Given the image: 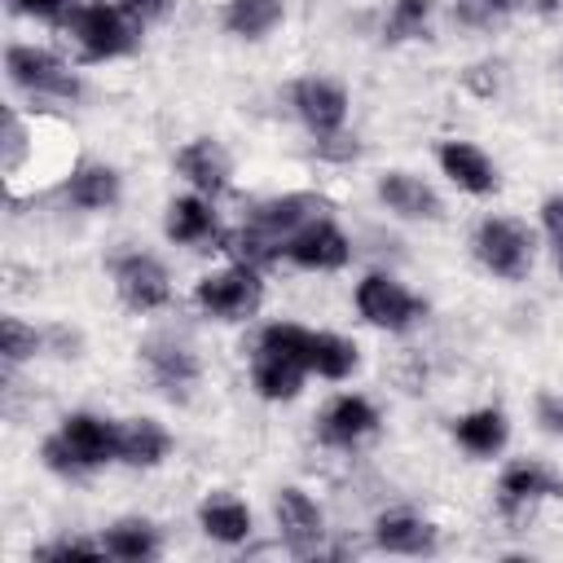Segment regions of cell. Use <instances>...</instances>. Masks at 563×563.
Here are the masks:
<instances>
[{
    "mask_svg": "<svg viewBox=\"0 0 563 563\" xmlns=\"http://www.w3.org/2000/svg\"><path fill=\"white\" fill-rule=\"evenodd\" d=\"M114 427L119 422H106L97 413H70V418H62V431L44 440L40 457L57 475H84L92 466L119 462L114 457Z\"/></svg>",
    "mask_w": 563,
    "mask_h": 563,
    "instance_id": "obj_1",
    "label": "cell"
},
{
    "mask_svg": "<svg viewBox=\"0 0 563 563\" xmlns=\"http://www.w3.org/2000/svg\"><path fill=\"white\" fill-rule=\"evenodd\" d=\"M62 22L88 62L132 53L136 35H141V22L132 13H123V4H70V13Z\"/></svg>",
    "mask_w": 563,
    "mask_h": 563,
    "instance_id": "obj_2",
    "label": "cell"
},
{
    "mask_svg": "<svg viewBox=\"0 0 563 563\" xmlns=\"http://www.w3.org/2000/svg\"><path fill=\"white\" fill-rule=\"evenodd\" d=\"M475 255H479V264L488 273H497L506 282H519L532 268V233L519 220L488 216L475 229Z\"/></svg>",
    "mask_w": 563,
    "mask_h": 563,
    "instance_id": "obj_3",
    "label": "cell"
},
{
    "mask_svg": "<svg viewBox=\"0 0 563 563\" xmlns=\"http://www.w3.org/2000/svg\"><path fill=\"white\" fill-rule=\"evenodd\" d=\"M194 299L216 321H246L260 308V277H255V268L233 264L224 273H207L194 286Z\"/></svg>",
    "mask_w": 563,
    "mask_h": 563,
    "instance_id": "obj_4",
    "label": "cell"
},
{
    "mask_svg": "<svg viewBox=\"0 0 563 563\" xmlns=\"http://www.w3.org/2000/svg\"><path fill=\"white\" fill-rule=\"evenodd\" d=\"M4 70L18 88L35 92V97H75L79 92V79L66 70V62H57L53 53L44 48H31V44H13L9 57H4Z\"/></svg>",
    "mask_w": 563,
    "mask_h": 563,
    "instance_id": "obj_5",
    "label": "cell"
},
{
    "mask_svg": "<svg viewBox=\"0 0 563 563\" xmlns=\"http://www.w3.org/2000/svg\"><path fill=\"white\" fill-rule=\"evenodd\" d=\"M356 308L369 325H383V330H409L418 317H422V299H413L396 277L387 273H369L361 286H356Z\"/></svg>",
    "mask_w": 563,
    "mask_h": 563,
    "instance_id": "obj_6",
    "label": "cell"
},
{
    "mask_svg": "<svg viewBox=\"0 0 563 563\" xmlns=\"http://www.w3.org/2000/svg\"><path fill=\"white\" fill-rule=\"evenodd\" d=\"M282 255H286L290 264H299V268L325 273V268H343L347 255H352V246H347V238L339 233V224H334L330 216H321V220L303 224L299 233H290Z\"/></svg>",
    "mask_w": 563,
    "mask_h": 563,
    "instance_id": "obj_7",
    "label": "cell"
},
{
    "mask_svg": "<svg viewBox=\"0 0 563 563\" xmlns=\"http://www.w3.org/2000/svg\"><path fill=\"white\" fill-rule=\"evenodd\" d=\"M114 286H119V299L136 312H154L167 303L172 286H167V268L154 260V255H123L114 264Z\"/></svg>",
    "mask_w": 563,
    "mask_h": 563,
    "instance_id": "obj_8",
    "label": "cell"
},
{
    "mask_svg": "<svg viewBox=\"0 0 563 563\" xmlns=\"http://www.w3.org/2000/svg\"><path fill=\"white\" fill-rule=\"evenodd\" d=\"M545 497H563V479L541 462H515L497 479V501L506 515H523Z\"/></svg>",
    "mask_w": 563,
    "mask_h": 563,
    "instance_id": "obj_9",
    "label": "cell"
},
{
    "mask_svg": "<svg viewBox=\"0 0 563 563\" xmlns=\"http://www.w3.org/2000/svg\"><path fill=\"white\" fill-rule=\"evenodd\" d=\"M325 211H330V202H325V198H317V194H282V198L260 202V207L251 211V224H255V229H264V233H273V238L282 242V251H286V238H290V233H299L303 224L321 220Z\"/></svg>",
    "mask_w": 563,
    "mask_h": 563,
    "instance_id": "obj_10",
    "label": "cell"
},
{
    "mask_svg": "<svg viewBox=\"0 0 563 563\" xmlns=\"http://www.w3.org/2000/svg\"><path fill=\"white\" fill-rule=\"evenodd\" d=\"M290 101H295L299 119H303L317 136L339 132L343 119H347V92H343L339 84H330V79H317V75H312V79H299L295 92H290Z\"/></svg>",
    "mask_w": 563,
    "mask_h": 563,
    "instance_id": "obj_11",
    "label": "cell"
},
{
    "mask_svg": "<svg viewBox=\"0 0 563 563\" xmlns=\"http://www.w3.org/2000/svg\"><path fill=\"white\" fill-rule=\"evenodd\" d=\"M273 510H277V528L295 554H312L321 545V510L303 488H282Z\"/></svg>",
    "mask_w": 563,
    "mask_h": 563,
    "instance_id": "obj_12",
    "label": "cell"
},
{
    "mask_svg": "<svg viewBox=\"0 0 563 563\" xmlns=\"http://www.w3.org/2000/svg\"><path fill=\"white\" fill-rule=\"evenodd\" d=\"M145 365H150L154 383H158L172 400L185 396V391L198 383V356H194L185 343H176V339H150V343H145Z\"/></svg>",
    "mask_w": 563,
    "mask_h": 563,
    "instance_id": "obj_13",
    "label": "cell"
},
{
    "mask_svg": "<svg viewBox=\"0 0 563 563\" xmlns=\"http://www.w3.org/2000/svg\"><path fill=\"white\" fill-rule=\"evenodd\" d=\"M172 449V435L154 418H123L114 427V457L128 466H158Z\"/></svg>",
    "mask_w": 563,
    "mask_h": 563,
    "instance_id": "obj_14",
    "label": "cell"
},
{
    "mask_svg": "<svg viewBox=\"0 0 563 563\" xmlns=\"http://www.w3.org/2000/svg\"><path fill=\"white\" fill-rule=\"evenodd\" d=\"M176 172L198 189V194H224L229 189V154L211 141V136H198L189 141L180 154H176Z\"/></svg>",
    "mask_w": 563,
    "mask_h": 563,
    "instance_id": "obj_15",
    "label": "cell"
},
{
    "mask_svg": "<svg viewBox=\"0 0 563 563\" xmlns=\"http://www.w3.org/2000/svg\"><path fill=\"white\" fill-rule=\"evenodd\" d=\"M378 427V413L365 396H334L321 413V440L325 444H356Z\"/></svg>",
    "mask_w": 563,
    "mask_h": 563,
    "instance_id": "obj_16",
    "label": "cell"
},
{
    "mask_svg": "<svg viewBox=\"0 0 563 563\" xmlns=\"http://www.w3.org/2000/svg\"><path fill=\"white\" fill-rule=\"evenodd\" d=\"M440 167H444V176H449L457 189H466V194H493V189H497L493 163L484 158V150H475V145H466V141H444V145H440Z\"/></svg>",
    "mask_w": 563,
    "mask_h": 563,
    "instance_id": "obj_17",
    "label": "cell"
},
{
    "mask_svg": "<svg viewBox=\"0 0 563 563\" xmlns=\"http://www.w3.org/2000/svg\"><path fill=\"white\" fill-rule=\"evenodd\" d=\"M378 198L396 211V216H409V220H435L440 216V198L431 185H422L418 176L409 172H387L378 180Z\"/></svg>",
    "mask_w": 563,
    "mask_h": 563,
    "instance_id": "obj_18",
    "label": "cell"
},
{
    "mask_svg": "<svg viewBox=\"0 0 563 563\" xmlns=\"http://www.w3.org/2000/svg\"><path fill=\"white\" fill-rule=\"evenodd\" d=\"M198 523H202V532L211 541H224V545H238V541L251 537V510L233 493H211L198 506Z\"/></svg>",
    "mask_w": 563,
    "mask_h": 563,
    "instance_id": "obj_19",
    "label": "cell"
},
{
    "mask_svg": "<svg viewBox=\"0 0 563 563\" xmlns=\"http://www.w3.org/2000/svg\"><path fill=\"white\" fill-rule=\"evenodd\" d=\"M510 427H506V413L501 409H475V413H462L453 422V440L471 453V457H493L501 453Z\"/></svg>",
    "mask_w": 563,
    "mask_h": 563,
    "instance_id": "obj_20",
    "label": "cell"
},
{
    "mask_svg": "<svg viewBox=\"0 0 563 563\" xmlns=\"http://www.w3.org/2000/svg\"><path fill=\"white\" fill-rule=\"evenodd\" d=\"M374 541L391 554H427V550H435V528L418 515L396 510V515H383L374 523Z\"/></svg>",
    "mask_w": 563,
    "mask_h": 563,
    "instance_id": "obj_21",
    "label": "cell"
},
{
    "mask_svg": "<svg viewBox=\"0 0 563 563\" xmlns=\"http://www.w3.org/2000/svg\"><path fill=\"white\" fill-rule=\"evenodd\" d=\"M66 194H70L75 207L101 211V207H110V202L119 198V176H114V167H106V163H84V167L70 172Z\"/></svg>",
    "mask_w": 563,
    "mask_h": 563,
    "instance_id": "obj_22",
    "label": "cell"
},
{
    "mask_svg": "<svg viewBox=\"0 0 563 563\" xmlns=\"http://www.w3.org/2000/svg\"><path fill=\"white\" fill-rule=\"evenodd\" d=\"M167 238L180 246H202L216 238V211L202 198H176L167 207Z\"/></svg>",
    "mask_w": 563,
    "mask_h": 563,
    "instance_id": "obj_23",
    "label": "cell"
},
{
    "mask_svg": "<svg viewBox=\"0 0 563 563\" xmlns=\"http://www.w3.org/2000/svg\"><path fill=\"white\" fill-rule=\"evenodd\" d=\"M101 545H106L110 559L141 563V559H154V554H158V528L145 523V519H119V523L101 537Z\"/></svg>",
    "mask_w": 563,
    "mask_h": 563,
    "instance_id": "obj_24",
    "label": "cell"
},
{
    "mask_svg": "<svg viewBox=\"0 0 563 563\" xmlns=\"http://www.w3.org/2000/svg\"><path fill=\"white\" fill-rule=\"evenodd\" d=\"M251 378H255V391H260L264 400H295V396H299V387H303V365L260 352V356H255Z\"/></svg>",
    "mask_w": 563,
    "mask_h": 563,
    "instance_id": "obj_25",
    "label": "cell"
},
{
    "mask_svg": "<svg viewBox=\"0 0 563 563\" xmlns=\"http://www.w3.org/2000/svg\"><path fill=\"white\" fill-rule=\"evenodd\" d=\"M282 22V0H229L224 4V31L242 40H260Z\"/></svg>",
    "mask_w": 563,
    "mask_h": 563,
    "instance_id": "obj_26",
    "label": "cell"
},
{
    "mask_svg": "<svg viewBox=\"0 0 563 563\" xmlns=\"http://www.w3.org/2000/svg\"><path fill=\"white\" fill-rule=\"evenodd\" d=\"M308 369L321 374V378H347L356 369V343L343 339V334H312V347H308Z\"/></svg>",
    "mask_w": 563,
    "mask_h": 563,
    "instance_id": "obj_27",
    "label": "cell"
},
{
    "mask_svg": "<svg viewBox=\"0 0 563 563\" xmlns=\"http://www.w3.org/2000/svg\"><path fill=\"white\" fill-rule=\"evenodd\" d=\"M308 347H312V330L303 325H290V321H273L260 330V352L268 356H282V361H295L308 369Z\"/></svg>",
    "mask_w": 563,
    "mask_h": 563,
    "instance_id": "obj_28",
    "label": "cell"
},
{
    "mask_svg": "<svg viewBox=\"0 0 563 563\" xmlns=\"http://www.w3.org/2000/svg\"><path fill=\"white\" fill-rule=\"evenodd\" d=\"M431 26V0H391L387 40H422Z\"/></svg>",
    "mask_w": 563,
    "mask_h": 563,
    "instance_id": "obj_29",
    "label": "cell"
},
{
    "mask_svg": "<svg viewBox=\"0 0 563 563\" xmlns=\"http://www.w3.org/2000/svg\"><path fill=\"white\" fill-rule=\"evenodd\" d=\"M519 4H528V0H453V18H457L462 26L488 31V26H497L501 18H510Z\"/></svg>",
    "mask_w": 563,
    "mask_h": 563,
    "instance_id": "obj_30",
    "label": "cell"
},
{
    "mask_svg": "<svg viewBox=\"0 0 563 563\" xmlns=\"http://www.w3.org/2000/svg\"><path fill=\"white\" fill-rule=\"evenodd\" d=\"M0 343H4V361H13V365L40 352V334L31 325H22L18 317H4L0 321Z\"/></svg>",
    "mask_w": 563,
    "mask_h": 563,
    "instance_id": "obj_31",
    "label": "cell"
},
{
    "mask_svg": "<svg viewBox=\"0 0 563 563\" xmlns=\"http://www.w3.org/2000/svg\"><path fill=\"white\" fill-rule=\"evenodd\" d=\"M541 224H545V238H550L554 260H559V268H563V194L545 198V207H541Z\"/></svg>",
    "mask_w": 563,
    "mask_h": 563,
    "instance_id": "obj_32",
    "label": "cell"
},
{
    "mask_svg": "<svg viewBox=\"0 0 563 563\" xmlns=\"http://www.w3.org/2000/svg\"><path fill=\"white\" fill-rule=\"evenodd\" d=\"M40 559H70V554H106V545L101 541H88V537H62L57 545H44V550H35Z\"/></svg>",
    "mask_w": 563,
    "mask_h": 563,
    "instance_id": "obj_33",
    "label": "cell"
},
{
    "mask_svg": "<svg viewBox=\"0 0 563 563\" xmlns=\"http://www.w3.org/2000/svg\"><path fill=\"white\" fill-rule=\"evenodd\" d=\"M13 13H26V18H48V22H62L70 13V0H9Z\"/></svg>",
    "mask_w": 563,
    "mask_h": 563,
    "instance_id": "obj_34",
    "label": "cell"
},
{
    "mask_svg": "<svg viewBox=\"0 0 563 563\" xmlns=\"http://www.w3.org/2000/svg\"><path fill=\"white\" fill-rule=\"evenodd\" d=\"M537 418H541V427H545L550 435L563 440V396H541V400H537Z\"/></svg>",
    "mask_w": 563,
    "mask_h": 563,
    "instance_id": "obj_35",
    "label": "cell"
},
{
    "mask_svg": "<svg viewBox=\"0 0 563 563\" xmlns=\"http://www.w3.org/2000/svg\"><path fill=\"white\" fill-rule=\"evenodd\" d=\"M123 4V13H132L136 22H154V18H163L176 0H119Z\"/></svg>",
    "mask_w": 563,
    "mask_h": 563,
    "instance_id": "obj_36",
    "label": "cell"
}]
</instances>
